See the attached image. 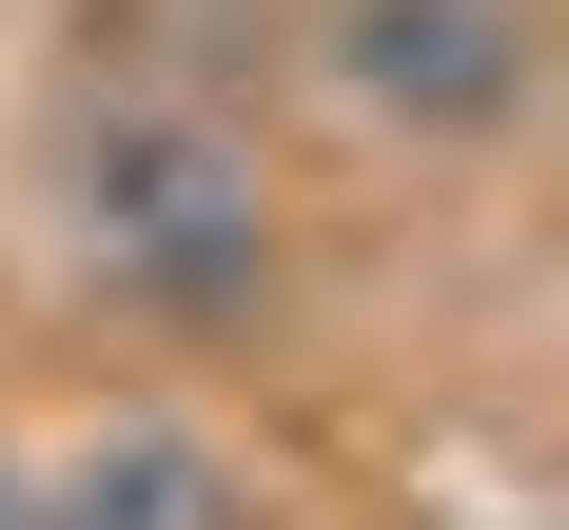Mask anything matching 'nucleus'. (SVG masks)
<instances>
[{"instance_id":"f257e3e1","label":"nucleus","mask_w":569,"mask_h":530,"mask_svg":"<svg viewBox=\"0 0 569 530\" xmlns=\"http://www.w3.org/2000/svg\"><path fill=\"white\" fill-rule=\"evenodd\" d=\"M59 256L158 334H236L276 294V158L177 79H99L59 118Z\"/></svg>"},{"instance_id":"f03ea898","label":"nucleus","mask_w":569,"mask_h":530,"mask_svg":"<svg viewBox=\"0 0 569 530\" xmlns=\"http://www.w3.org/2000/svg\"><path fill=\"white\" fill-rule=\"evenodd\" d=\"M315 59H335V99L373 138H511L530 118V20L511 0H335Z\"/></svg>"},{"instance_id":"7ed1b4c3","label":"nucleus","mask_w":569,"mask_h":530,"mask_svg":"<svg viewBox=\"0 0 569 530\" xmlns=\"http://www.w3.org/2000/svg\"><path fill=\"white\" fill-rule=\"evenodd\" d=\"M20 530H256V491L197 412H99L59 471H20Z\"/></svg>"},{"instance_id":"20e7f679","label":"nucleus","mask_w":569,"mask_h":530,"mask_svg":"<svg viewBox=\"0 0 569 530\" xmlns=\"http://www.w3.org/2000/svg\"><path fill=\"white\" fill-rule=\"evenodd\" d=\"M0 530H20V452H0Z\"/></svg>"}]
</instances>
